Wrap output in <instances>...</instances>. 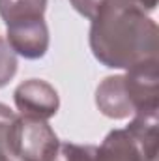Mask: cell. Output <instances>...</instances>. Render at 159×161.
Masks as SVG:
<instances>
[{"mask_svg": "<svg viewBox=\"0 0 159 161\" xmlns=\"http://www.w3.org/2000/svg\"><path fill=\"white\" fill-rule=\"evenodd\" d=\"M90 21V49L103 66L127 71L159 60L157 25L133 0H103Z\"/></svg>", "mask_w": 159, "mask_h": 161, "instance_id": "cell-1", "label": "cell"}, {"mask_svg": "<svg viewBox=\"0 0 159 161\" xmlns=\"http://www.w3.org/2000/svg\"><path fill=\"white\" fill-rule=\"evenodd\" d=\"M60 141L47 120L15 116L6 129V148L15 161H52Z\"/></svg>", "mask_w": 159, "mask_h": 161, "instance_id": "cell-2", "label": "cell"}, {"mask_svg": "<svg viewBox=\"0 0 159 161\" xmlns=\"http://www.w3.org/2000/svg\"><path fill=\"white\" fill-rule=\"evenodd\" d=\"M123 86L135 114L159 111V60L127 69L123 73Z\"/></svg>", "mask_w": 159, "mask_h": 161, "instance_id": "cell-3", "label": "cell"}, {"mask_svg": "<svg viewBox=\"0 0 159 161\" xmlns=\"http://www.w3.org/2000/svg\"><path fill=\"white\" fill-rule=\"evenodd\" d=\"M15 107L25 116L49 120L58 113L60 97L52 84L41 79H28L21 82L13 92Z\"/></svg>", "mask_w": 159, "mask_h": 161, "instance_id": "cell-4", "label": "cell"}, {"mask_svg": "<svg viewBox=\"0 0 159 161\" xmlns=\"http://www.w3.org/2000/svg\"><path fill=\"white\" fill-rule=\"evenodd\" d=\"M6 41L15 54H21L26 60L43 58L49 51V28L45 19L6 25Z\"/></svg>", "mask_w": 159, "mask_h": 161, "instance_id": "cell-5", "label": "cell"}, {"mask_svg": "<svg viewBox=\"0 0 159 161\" xmlns=\"http://www.w3.org/2000/svg\"><path fill=\"white\" fill-rule=\"evenodd\" d=\"M96 105L107 118L114 120H123L135 114L123 86V75H111L99 82L96 90Z\"/></svg>", "mask_w": 159, "mask_h": 161, "instance_id": "cell-6", "label": "cell"}, {"mask_svg": "<svg viewBox=\"0 0 159 161\" xmlns=\"http://www.w3.org/2000/svg\"><path fill=\"white\" fill-rule=\"evenodd\" d=\"M96 161H146V158L127 129H112L97 146Z\"/></svg>", "mask_w": 159, "mask_h": 161, "instance_id": "cell-7", "label": "cell"}, {"mask_svg": "<svg viewBox=\"0 0 159 161\" xmlns=\"http://www.w3.org/2000/svg\"><path fill=\"white\" fill-rule=\"evenodd\" d=\"M157 124H159V111H150V113L133 114V120L125 127L129 131V135L140 146L146 161L157 159V142H159Z\"/></svg>", "mask_w": 159, "mask_h": 161, "instance_id": "cell-8", "label": "cell"}, {"mask_svg": "<svg viewBox=\"0 0 159 161\" xmlns=\"http://www.w3.org/2000/svg\"><path fill=\"white\" fill-rule=\"evenodd\" d=\"M47 0H0V17L6 25L43 19Z\"/></svg>", "mask_w": 159, "mask_h": 161, "instance_id": "cell-9", "label": "cell"}, {"mask_svg": "<svg viewBox=\"0 0 159 161\" xmlns=\"http://www.w3.org/2000/svg\"><path fill=\"white\" fill-rule=\"evenodd\" d=\"M96 154H97V146L92 144L60 142L52 161H96Z\"/></svg>", "mask_w": 159, "mask_h": 161, "instance_id": "cell-10", "label": "cell"}, {"mask_svg": "<svg viewBox=\"0 0 159 161\" xmlns=\"http://www.w3.org/2000/svg\"><path fill=\"white\" fill-rule=\"evenodd\" d=\"M17 73V54L0 36V88L6 86Z\"/></svg>", "mask_w": 159, "mask_h": 161, "instance_id": "cell-11", "label": "cell"}, {"mask_svg": "<svg viewBox=\"0 0 159 161\" xmlns=\"http://www.w3.org/2000/svg\"><path fill=\"white\" fill-rule=\"evenodd\" d=\"M69 2L75 8V11H79L86 19H92L96 15V11L99 9V6L103 4V0H69Z\"/></svg>", "mask_w": 159, "mask_h": 161, "instance_id": "cell-12", "label": "cell"}, {"mask_svg": "<svg viewBox=\"0 0 159 161\" xmlns=\"http://www.w3.org/2000/svg\"><path fill=\"white\" fill-rule=\"evenodd\" d=\"M17 114L8 107V105H4V103H0V127H8L11 122H13V118H15Z\"/></svg>", "mask_w": 159, "mask_h": 161, "instance_id": "cell-13", "label": "cell"}, {"mask_svg": "<svg viewBox=\"0 0 159 161\" xmlns=\"http://www.w3.org/2000/svg\"><path fill=\"white\" fill-rule=\"evenodd\" d=\"M6 129L8 127H0V161H15L6 148Z\"/></svg>", "mask_w": 159, "mask_h": 161, "instance_id": "cell-14", "label": "cell"}, {"mask_svg": "<svg viewBox=\"0 0 159 161\" xmlns=\"http://www.w3.org/2000/svg\"><path fill=\"white\" fill-rule=\"evenodd\" d=\"M135 4H139L146 13H150V11H154L156 9V6H157V0H133Z\"/></svg>", "mask_w": 159, "mask_h": 161, "instance_id": "cell-15", "label": "cell"}]
</instances>
